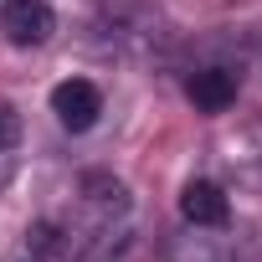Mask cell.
Returning <instances> with one entry per match:
<instances>
[{"mask_svg":"<svg viewBox=\"0 0 262 262\" xmlns=\"http://www.w3.org/2000/svg\"><path fill=\"white\" fill-rule=\"evenodd\" d=\"M52 31H57V11L47 0H6V6H0V36L11 47H21V52L47 47Z\"/></svg>","mask_w":262,"mask_h":262,"instance_id":"obj_2","label":"cell"},{"mask_svg":"<svg viewBox=\"0 0 262 262\" xmlns=\"http://www.w3.org/2000/svg\"><path fill=\"white\" fill-rule=\"evenodd\" d=\"M6 262H72V257H67L62 226L57 221H36V226H26V236L16 242V252Z\"/></svg>","mask_w":262,"mask_h":262,"instance_id":"obj_5","label":"cell"},{"mask_svg":"<svg viewBox=\"0 0 262 262\" xmlns=\"http://www.w3.org/2000/svg\"><path fill=\"white\" fill-rule=\"evenodd\" d=\"M16 139H21V113H16V103L0 98V155L16 149Z\"/></svg>","mask_w":262,"mask_h":262,"instance_id":"obj_6","label":"cell"},{"mask_svg":"<svg viewBox=\"0 0 262 262\" xmlns=\"http://www.w3.org/2000/svg\"><path fill=\"white\" fill-rule=\"evenodd\" d=\"M236 93H242L236 67H201V72L185 77V98H190L201 113H226V108L236 103Z\"/></svg>","mask_w":262,"mask_h":262,"instance_id":"obj_4","label":"cell"},{"mask_svg":"<svg viewBox=\"0 0 262 262\" xmlns=\"http://www.w3.org/2000/svg\"><path fill=\"white\" fill-rule=\"evenodd\" d=\"M257 139H262V134H257Z\"/></svg>","mask_w":262,"mask_h":262,"instance_id":"obj_7","label":"cell"},{"mask_svg":"<svg viewBox=\"0 0 262 262\" xmlns=\"http://www.w3.org/2000/svg\"><path fill=\"white\" fill-rule=\"evenodd\" d=\"M52 113L67 134H88V128L103 118V88L93 77H62L52 88Z\"/></svg>","mask_w":262,"mask_h":262,"instance_id":"obj_1","label":"cell"},{"mask_svg":"<svg viewBox=\"0 0 262 262\" xmlns=\"http://www.w3.org/2000/svg\"><path fill=\"white\" fill-rule=\"evenodd\" d=\"M180 216H185V226H201V231H226V221H231V201H226V190L216 185V180H185L180 185Z\"/></svg>","mask_w":262,"mask_h":262,"instance_id":"obj_3","label":"cell"}]
</instances>
